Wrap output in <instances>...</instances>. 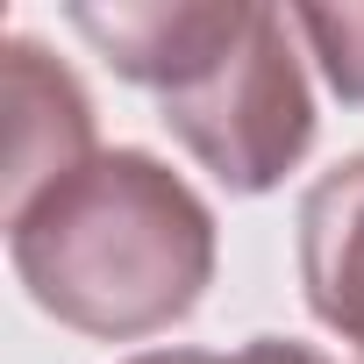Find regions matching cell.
I'll return each instance as SVG.
<instances>
[{
  "label": "cell",
  "instance_id": "cell-2",
  "mask_svg": "<svg viewBox=\"0 0 364 364\" xmlns=\"http://www.w3.org/2000/svg\"><path fill=\"white\" fill-rule=\"evenodd\" d=\"M72 29L136 86L164 129L229 193H264L314 143V93L293 58V22L250 0H136L72 8Z\"/></svg>",
  "mask_w": 364,
  "mask_h": 364
},
{
  "label": "cell",
  "instance_id": "cell-3",
  "mask_svg": "<svg viewBox=\"0 0 364 364\" xmlns=\"http://www.w3.org/2000/svg\"><path fill=\"white\" fill-rule=\"evenodd\" d=\"M0 129H8V157H0V215H29L50 186H65V178L79 164H93V100L86 86L72 79V65H58L36 36H8V50H0Z\"/></svg>",
  "mask_w": 364,
  "mask_h": 364
},
{
  "label": "cell",
  "instance_id": "cell-7",
  "mask_svg": "<svg viewBox=\"0 0 364 364\" xmlns=\"http://www.w3.org/2000/svg\"><path fill=\"white\" fill-rule=\"evenodd\" d=\"M129 364H229V357H200V350H150V357H129Z\"/></svg>",
  "mask_w": 364,
  "mask_h": 364
},
{
  "label": "cell",
  "instance_id": "cell-6",
  "mask_svg": "<svg viewBox=\"0 0 364 364\" xmlns=\"http://www.w3.org/2000/svg\"><path fill=\"white\" fill-rule=\"evenodd\" d=\"M229 364H328L321 350H307V343H286V336H257L250 350H236Z\"/></svg>",
  "mask_w": 364,
  "mask_h": 364
},
{
  "label": "cell",
  "instance_id": "cell-1",
  "mask_svg": "<svg viewBox=\"0 0 364 364\" xmlns=\"http://www.w3.org/2000/svg\"><path fill=\"white\" fill-rule=\"evenodd\" d=\"M8 257L43 314L100 343H136L200 307L215 215L150 150H100L8 222Z\"/></svg>",
  "mask_w": 364,
  "mask_h": 364
},
{
  "label": "cell",
  "instance_id": "cell-4",
  "mask_svg": "<svg viewBox=\"0 0 364 364\" xmlns=\"http://www.w3.org/2000/svg\"><path fill=\"white\" fill-rule=\"evenodd\" d=\"M300 286L314 321L364 350V157L321 171L300 200Z\"/></svg>",
  "mask_w": 364,
  "mask_h": 364
},
{
  "label": "cell",
  "instance_id": "cell-5",
  "mask_svg": "<svg viewBox=\"0 0 364 364\" xmlns=\"http://www.w3.org/2000/svg\"><path fill=\"white\" fill-rule=\"evenodd\" d=\"M286 22L314 43L321 79L364 107V8H286Z\"/></svg>",
  "mask_w": 364,
  "mask_h": 364
}]
</instances>
